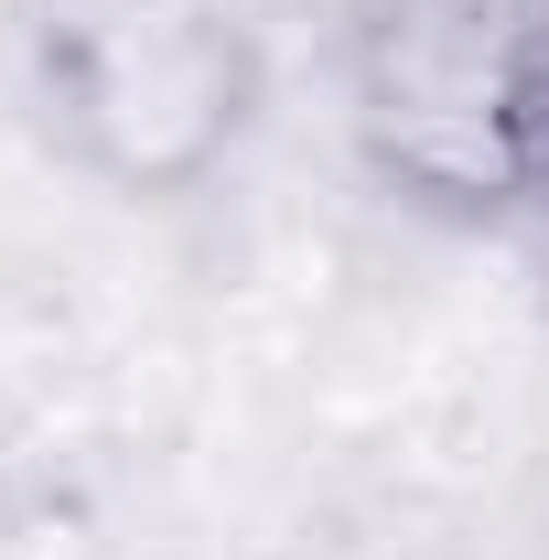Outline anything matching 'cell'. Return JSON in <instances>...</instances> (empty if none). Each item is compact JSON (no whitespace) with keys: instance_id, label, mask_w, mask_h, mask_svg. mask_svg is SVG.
Here are the masks:
<instances>
[{"instance_id":"obj_1","label":"cell","mask_w":549,"mask_h":560,"mask_svg":"<svg viewBox=\"0 0 549 560\" xmlns=\"http://www.w3.org/2000/svg\"><path fill=\"white\" fill-rule=\"evenodd\" d=\"M335 97L377 206L549 259V0H344Z\"/></svg>"},{"instance_id":"obj_2","label":"cell","mask_w":549,"mask_h":560,"mask_svg":"<svg viewBox=\"0 0 549 560\" xmlns=\"http://www.w3.org/2000/svg\"><path fill=\"white\" fill-rule=\"evenodd\" d=\"M22 86L66 173L184 206L270 119V33L248 0H22Z\"/></svg>"}]
</instances>
